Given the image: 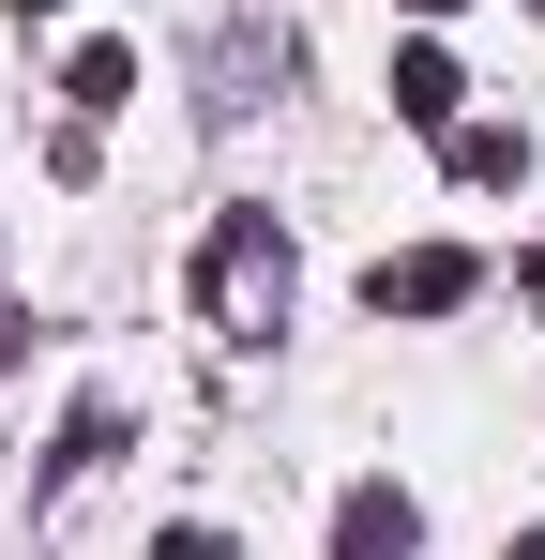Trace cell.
Masks as SVG:
<instances>
[{
	"mask_svg": "<svg viewBox=\"0 0 545 560\" xmlns=\"http://www.w3.org/2000/svg\"><path fill=\"white\" fill-rule=\"evenodd\" d=\"M197 303H212V334H228V349H272V334H288V228H272V212H212Z\"/></svg>",
	"mask_w": 545,
	"mask_h": 560,
	"instance_id": "6da1fadb",
	"label": "cell"
},
{
	"mask_svg": "<svg viewBox=\"0 0 545 560\" xmlns=\"http://www.w3.org/2000/svg\"><path fill=\"white\" fill-rule=\"evenodd\" d=\"M469 288H485L469 243H409V258H379V273H363V303H379V318H454Z\"/></svg>",
	"mask_w": 545,
	"mask_h": 560,
	"instance_id": "7a4b0ae2",
	"label": "cell"
},
{
	"mask_svg": "<svg viewBox=\"0 0 545 560\" xmlns=\"http://www.w3.org/2000/svg\"><path fill=\"white\" fill-rule=\"evenodd\" d=\"M409 546H425L409 485H349V500H334V560H409Z\"/></svg>",
	"mask_w": 545,
	"mask_h": 560,
	"instance_id": "3957f363",
	"label": "cell"
},
{
	"mask_svg": "<svg viewBox=\"0 0 545 560\" xmlns=\"http://www.w3.org/2000/svg\"><path fill=\"white\" fill-rule=\"evenodd\" d=\"M454 106H469V77H454V46H394V121H425V137H454Z\"/></svg>",
	"mask_w": 545,
	"mask_h": 560,
	"instance_id": "277c9868",
	"label": "cell"
},
{
	"mask_svg": "<svg viewBox=\"0 0 545 560\" xmlns=\"http://www.w3.org/2000/svg\"><path fill=\"white\" fill-rule=\"evenodd\" d=\"M454 183H469V197H515V183H531V137H515V121H454Z\"/></svg>",
	"mask_w": 545,
	"mask_h": 560,
	"instance_id": "5b68a950",
	"label": "cell"
},
{
	"mask_svg": "<svg viewBox=\"0 0 545 560\" xmlns=\"http://www.w3.org/2000/svg\"><path fill=\"white\" fill-rule=\"evenodd\" d=\"M61 106H77V121L137 106V46H77V61H61Z\"/></svg>",
	"mask_w": 545,
	"mask_h": 560,
	"instance_id": "8992f818",
	"label": "cell"
},
{
	"mask_svg": "<svg viewBox=\"0 0 545 560\" xmlns=\"http://www.w3.org/2000/svg\"><path fill=\"white\" fill-rule=\"evenodd\" d=\"M152 560H243V546H228L212 515H167V530H152Z\"/></svg>",
	"mask_w": 545,
	"mask_h": 560,
	"instance_id": "52a82bcc",
	"label": "cell"
},
{
	"mask_svg": "<svg viewBox=\"0 0 545 560\" xmlns=\"http://www.w3.org/2000/svg\"><path fill=\"white\" fill-rule=\"evenodd\" d=\"M0 15H15V31H31V15H61V0H0Z\"/></svg>",
	"mask_w": 545,
	"mask_h": 560,
	"instance_id": "ba28073f",
	"label": "cell"
},
{
	"mask_svg": "<svg viewBox=\"0 0 545 560\" xmlns=\"http://www.w3.org/2000/svg\"><path fill=\"white\" fill-rule=\"evenodd\" d=\"M500 560H545V530H515V546H500Z\"/></svg>",
	"mask_w": 545,
	"mask_h": 560,
	"instance_id": "9c48e42d",
	"label": "cell"
},
{
	"mask_svg": "<svg viewBox=\"0 0 545 560\" xmlns=\"http://www.w3.org/2000/svg\"><path fill=\"white\" fill-rule=\"evenodd\" d=\"M409 15H454V0H409Z\"/></svg>",
	"mask_w": 545,
	"mask_h": 560,
	"instance_id": "30bf717a",
	"label": "cell"
}]
</instances>
